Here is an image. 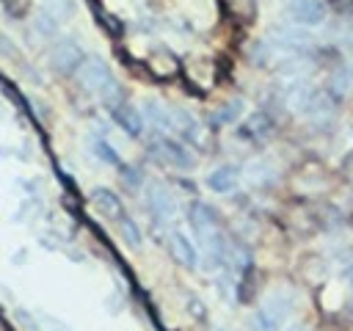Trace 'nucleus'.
Wrapping results in <instances>:
<instances>
[{"mask_svg":"<svg viewBox=\"0 0 353 331\" xmlns=\"http://www.w3.org/2000/svg\"><path fill=\"white\" fill-rule=\"evenodd\" d=\"M146 210H149V215L154 218L152 223H165V221H171L176 204H174V196L168 193V188H163V185H157V182L149 185V190H146Z\"/></svg>","mask_w":353,"mask_h":331,"instance_id":"7ed1b4c3","label":"nucleus"},{"mask_svg":"<svg viewBox=\"0 0 353 331\" xmlns=\"http://www.w3.org/2000/svg\"><path fill=\"white\" fill-rule=\"evenodd\" d=\"M248 174H251V182H254V185H265V177H273V171H270L265 163H254V166L248 168Z\"/></svg>","mask_w":353,"mask_h":331,"instance_id":"6ab92c4d","label":"nucleus"},{"mask_svg":"<svg viewBox=\"0 0 353 331\" xmlns=\"http://www.w3.org/2000/svg\"><path fill=\"white\" fill-rule=\"evenodd\" d=\"M50 61H52V66H55L58 72L72 74V72H77V69H80V63L85 61V55H83V50H80L72 39H63V41H58V44L52 47Z\"/></svg>","mask_w":353,"mask_h":331,"instance_id":"20e7f679","label":"nucleus"},{"mask_svg":"<svg viewBox=\"0 0 353 331\" xmlns=\"http://www.w3.org/2000/svg\"><path fill=\"white\" fill-rule=\"evenodd\" d=\"M121 168V182L127 185V188H132V190H138L141 188V171L138 168H132V166H119Z\"/></svg>","mask_w":353,"mask_h":331,"instance_id":"a211bd4d","label":"nucleus"},{"mask_svg":"<svg viewBox=\"0 0 353 331\" xmlns=\"http://www.w3.org/2000/svg\"><path fill=\"white\" fill-rule=\"evenodd\" d=\"M91 204H94V210H97L102 218H108V221H119L121 215H127L121 199H119L113 190H108V188H94V190H91Z\"/></svg>","mask_w":353,"mask_h":331,"instance_id":"1a4fd4ad","label":"nucleus"},{"mask_svg":"<svg viewBox=\"0 0 353 331\" xmlns=\"http://www.w3.org/2000/svg\"><path fill=\"white\" fill-rule=\"evenodd\" d=\"M77 80L88 88V91H102L108 83H113L116 77H113V72H110V66H108V61L105 58H99V55H88L83 63H80V69H77Z\"/></svg>","mask_w":353,"mask_h":331,"instance_id":"f03ea898","label":"nucleus"},{"mask_svg":"<svg viewBox=\"0 0 353 331\" xmlns=\"http://www.w3.org/2000/svg\"><path fill=\"white\" fill-rule=\"evenodd\" d=\"M36 30H39L41 36L52 39V36L58 33V22H55V17H52L50 11H41V14L36 17Z\"/></svg>","mask_w":353,"mask_h":331,"instance_id":"f3484780","label":"nucleus"},{"mask_svg":"<svg viewBox=\"0 0 353 331\" xmlns=\"http://www.w3.org/2000/svg\"><path fill=\"white\" fill-rule=\"evenodd\" d=\"M240 113H243V99H232L223 108H218V113L212 119H215V124H232L234 119H240Z\"/></svg>","mask_w":353,"mask_h":331,"instance_id":"dca6fc26","label":"nucleus"},{"mask_svg":"<svg viewBox=\"0 0 353 331\" xmlns=\"http://www.w3.org/2000/svg\"><path fill=\"white\" fill-rule=\"evenodd\" d=\"M168 245H171L174 259H176L182 268H188V270H196V268H199V251H196L193 240H190L185 232H171V234H168Z\"/></svg>","mask_w":353,"mask_h":331,"instance_id":"6e6552de","label":"nucleus"},{"mask_svg":"<svg viewBox=\"0 0 353 331\" xmlns=\"http://www.w3.org/2000/svg\"><path fill=\"white\" fill-rule=\"evenodd\" d=\"M273 132V119L268 116V113H254V116H248L243 124H240V138H245V141H265L268 135Z\"/></svg>","mask_w":353,"mask_h":331,"instance_id":"ddd939ff","label":"nucleus"},{"mask_svg":"<svg viewBox=\"0 0 353 331\" xmlns=\"http://www.w3.org/2000/svg\"><path fill=\"white\" fill-rule=\"evenodd\" d=\"M143 119H146L160 135H165V132L174 130V110H165V105H160L157 99H146V102H143Z\"/></svg>","mask_w":353,"mask_h":331,"instance_id":"f8f14e48","label":"nucleus"},{"mask_svg":"<svg viewBox=\"0 0 353 331\" xmlns=\"http://www.w3.org/2000/svg\"><path fill=\"white\" fill-rule=\"evenodd\" d=\"M350 287H353V268H350Z\"/></svg>","mask_w":353,"mask_h":331,"instance_id":"5701e85b","label":"nucleus"},{"mask_svg":"<svg viewBox=\"0 0 353 331\" xmlns=\"http://www.w3.org/2000/svg\"><path fill=\"white\" fill-rule=\"evenodd\" d=\"M287 331H306V325H290Z\"/></svg>","mask_w":353,"mask_h":331,"instance_id":"412c9836","label":"nucleus"},{"mask_svg":"<svg viewBox=\"0 0 353 331\" xmlns=\"http://www.w3.org/2000/svg\"><path fill=\"white\" fill-rule=\"evenodd\" d=\"M110 116H113V121H116L130 138H138V135L143 132V113H141L138 108H132L130 102H121L119 108H113Z\"/></svg>","mask_w":353,"mask_h":331,"instance_id":"9d476101","label":"nucleus"},{"mask_svg":"<svg viewBox=\"0 0 353 331\" xmlns=\"http://www.w3.org/2000/svg\"><path fill=\"white\" fill-rule=\"evenodd\" d=\"M290 17H292L295 25L314 28L325 19V6L320 0H292L290 3Z\"/></svg>","mask_w":353,"mask_h":331,"instance_id":"0eeeda50","label":"nucleus"},{"mask_svg":"<svg viewBox=\"0 0 353 331\" xmlns=\"http://www.w3.org/2000/svg\"><path fill=\"white\" fill-rule=\"evenodd\" d=\"M55 331H69V328H63V325H58V323H55Z\"/></svg>","mask_w":353,"mask_h":331,"instance_id":"4be33fe9","label":"nucleus"},{"mask_svg":"<svg viewBox=\"0 0 353 331\" xmlns=\"http://www.w3.org/2000/svg\"><path fill=\"white\" fill-rule=\"evenodd\" d=\"M188 221H190V229H193V234H196L199 240L218 229V212H215L210 204H204V201H193V204H190Z\"/></svg>","mask_w":353,"mask_h":331,"instance_id":"423d86ee","label":"nucleus"},{"mask_svg":"<svg viewBox=\"0 0 353 331\" xmlns=\"http://www.w3.org/2000/svg\"><path fill=\"white\" fill-rule=\"evenodd\" d=\"M218 331H223V328H218Z\"/></svg>","mask_w":353,"mask_h":331,"instance_id":"b1692460","label":"nucleus"},{"mask_svg":"<svg viewBox=\"0 0 353 331\" xmlns=\"http://www.w3.org/2000/svg\"><path fill=\"white\" fill-rule=\"evenodd\" d=\"M204 182H207V188L212 193H232L237 188V182H240V168L237 166H218V168H212L207 174Z\"/></svg>","mask_w":353,"mask_h":331,"instance_id":"9b49d317","label":"nucleus"},{"mask_svg":"<svg viewBox=\"0 0 353 331\" xmlns=\"http://www.w3.org/2000/svg\"><path fill=\"white\" fill-rule=\"evenodd\" d=\"M116 223H119V234H121V240H124L127 245L138 248V245H141V240H143V237H141V229H138V223H135L130 215H121Z\"/></svg>","mask_w":353,"mask_h":331,"instance_id":"4468645a","label":"nucleus"},{"mask_svg":"<svg viewBox=\"0 0 353 331\" xmlns=\"http://www.w3.org/2000/svg\"><path fill=\"white\" fill-rule=\"evenodd\" d=\"M287 314H290V298L273 292V295L265 298V303L256 309V314H254V325H256L259 331H281Z\"/></svg>","mask_w":353,"mask_h":331,"instance_id":"f257e3e1","label":"nucleus"},{"mask_svg":"<svg viewBox=\"0 0 353 331\" xmlns=\"http://www.w3.org/2000/svg\"><path fill=\"white\" fill-rule=\"evenodd\" d=\"M154 152H160V157L176 168H190L193 166V154L188 152V146L182 141H174L168 135H160L154 141Z\"/></svg>","mask_w":353,"mask_h":331,"instance_id":"39448f33","label":"nucleus"},{"mask_svg":"<svg viewBox=\"0 0 353 331\" xmlns=\"http://www.w3.org/2000/svg\"><path fill=\"white\" fill-rule=\"evenodd\" d=\"M50 3H61V6H63V8H66V11H69V8H72V6H69V3H66V0H50Z\"/></svg>","mask_w":353,"mask_h":331,"instance_id":"aec40b11","label":"nucleus"},{"mask_svg":"<svg viewBox=\"0 0 353 331\" xmlns=\"http://www.w3.org/2000/svg\"><path fill=\"white\" fill-rule=\"evenodd\" d=\"M91 149H94V154L102 160V163H108V166H121V157H119V152H116V146H110L105 138H94L91 141Z\"/></svg>","mask_w":353,"mask_h":331,"instance_id":"2eb2a0df","label":"nucleus"}]
</instances>
